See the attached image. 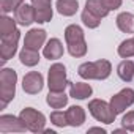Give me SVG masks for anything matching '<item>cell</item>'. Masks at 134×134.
Returning <instances> with one entry per match:
<instances>
[{"label": "cell", "mask_w": 134, "mask_h": 134, "mask_svg": "<svg viewBox=\"0 0 134 134\" xmlns=\"http://www.w3.org/2000/svg\"><path fill=\"white\" fill-rule=\"evenodd\" d=\"M110 73H112V65L109 60H104V58L96 62H85L77 68V74L87 81H92V79L104 81L110 76Z\"/></svg>", "instance_id": "1"}, {"label": "cell", "mask_w": 134, "mask_h": 134, "mask_svg": "<svg viewBox=\"0 0 134 134\" xmlns=\"http://www.w3.org/2000/svg\"><path fill=\"white\" fill-rule=\"evenodd\" d=\"M18 73L13 68H2L0 71V109H5L16 96Z\"/></svg>", "instance_id": "2"}, {"label": "cell", "mask_w": 134, "mask_h": 134, "mask_svg": "<svg viewBox=\"0 0 134 134\" xmlns=\"http://www.w3.org/2000/svg\"><path fill=\"white\" fill-rule=\"evenodd\" d=\"M65 41H66V46H68L70 55L79 58L87 54V43L84 38V30L79 25L71 24L65 29Z\"/></svg>", "instance_id": "3"}, {"label": "cell", "mask_w": 134, "mask_h": 134, "mask_svg": "<svg viewBox=\"0 0 134 134\" xmlns=\"http://www.w3.org/2000/svg\"><path fill=\"white\" fill-rule=\"evenodd\" d=\"M71 84L66 79V68L62 63H54L47 73V87L49 92H65L66 85Z\"/></svg>", "instance_id": "4"}, {"label": "cell", "mask_w": 134, "mask_h": 134, "mask_svg": "<svg viewBox=\"0 0 134 134\" xmlns=\"http://www.w3.org/2000/svg\"><path fill=\"white\" fill-rule=\"evenodd\" d=\"M88 110L90 114L95 117V120L101 121V123H106V125H110L115 121V114L110 107V103H106L103 99H92L88 103Z\"/></svg>", "instance_id": "5"}, {"label": "cell", "mask_w": 134, "mask_h": 134, "mask_svg": "<svg viewBox=\"0 0 134 134\" xmlns=\"http://www.w3.org/2000/svg\"><path fill=\"white\" fill-rule=\"evenodd\" d=\"M19 117H21V120L24 121V125L27 126L29 131H32V132H43V131H44L46 117H44L41 112H38L36 109H33V107H25V109L21 110Z\"/></svg>", "instance_id": "6"}, {"label": "cell", "mask_w": 134, "mask_h": 134, "mask_svg": "<svg viewBox=\"0 0 134 134\" xmlns=\"http://www.w3.org/2000/svg\"><path fill=\"white\" fill-rule=\"evenodd\" d=\"M19 38H21L19 30H14L13 33L0 36V57H2V62H8L10 58L14 57V54L18 51Z\"/></svg>", "instance_id": "7"}, {"label": "cell", "mask_w": 134, "mask_h": 134, "mask_svg": "<svg viewBox=\"0 0 134 134\" xmlns=\"http://www.w3.org/2000/svg\"><path fill=\"white\" fill-rule=\"evenodd\" d=\"M132 104H134V90L132 88H123L110 98V107L115 115L123 114Z\"/></svg>", "instance_id": "8"}, {"label": "cell", "mask_w": 134, "mask_h": 134, "mask_svg": "<svg viewBox=\"0 0 134 134\" xmlns=\"http://www.w3.org/2000/svg\"><path fill=\"white\" fill-rule=\"evenodd\" d=\"M44 87V77L38 71H30L24 76L22 79V88L29 95H36L43 90Z\"/></svg>", "instance_id": "9"}, {"label": "cell", "mask_w": 134, "mask_h": 134, "mask_svg": "<svg viewBox=\"0 0 134 134\" xmlns=\"http://www.w3.org/2000/svg\"><path fill=\"white\" fill-rule=\"evenodd\" d=\"M32 5L35 8V22L46 24L52 19V2L51 0H32Z\"/></svg>", "instance_id": "10"}, {"label": "cell", "mask_w": 134, "mask_h": 134, "mask_svg": "<svg viewBox=\"0 0 134 134\" xmlns=\"http://www.w3.org/2000/svg\"><path fill=\"white\" fill-rule=\"evenodd\" d=\"M25 132L27 126L21 117L14 115H0V132Z\"/></svg>", "instance_id": "11"}, {"label": "cell", "mask_w": 134, "mask_h": 134, "mask_svg": "<svg viewBox=\"0 0 134 134\" xmlns=\"http://www.w3.org/2000/svg\"><path fill=\"white\" fill-rule=\"evenodd\" d=\"M46 36H47L46 35V30H43V29H32V30L27 32V35L24 38V46L38 51L41 46H44Z\"/></svg>", "instance_id": "12"}, {"label": "cell", "mask_w": 134, "mask_h": 134, "mask_svg": "<svg viewBox=\"0 0 134 134\" xmlns=\"http://www.w3.org/2000/svg\"><path fill=\"white\" fill-rule=\"evenodd\" d=\"M14 21L22 27H29L30 24H33L35 22V8H33V5L22 3L14 11Z\"/></svg>", "instance_id": "13"}, {"label": "cell", "mask_w": 134, "mask_h": 134, "mask_svg": "<svg viewBox=\"0 0 134 134\" xmlns=\"http://www.w3.org/2000/svg\"><path fill=\"white\" fill-rule=\"evenodd\" d=\"M43 55L47 60H58L63 55V44L58 38H51L43 47Z\"/></svg>", "instance_id": "14"}, {"label": "cell", "mask_w": 134, "mask_h": 134, "mask_svg": "<svg viewBox=\"0 0 134 134\" xmlns=\"http://www.w3.org/2000/svg\"><path fill=\"white\" fill-rule=\"evenodd\" d=\"M93 88L90 84L85 82H74L70 87V96L74 99H87L88 96H92Z\"/></svg>", "instance_id": "15"}, {"label": "cell", "mask_w": 134, "mask_h": 134, "mask_svg": "<svg viewBox=\"0 0 134 134\" xmlns=\"http://www.w3.org/2000/svg\"><path fill=\"white\" fill-rule=\"evenodd\" d=\"M66 118H68V125L73 128L82 126L85 121V110L81 106H71L66 110Z\"/></svg>", "instance_id": "16"}, {"label": "cell", "mask_w": 134, "mask_h": 134, "mask_svg": "<svg viewBox=\"0 0 134 134\" xmlns=\"http://www.w3.org/2000/svg\"><path fill=\"white\" fill-rule=\"evenodd\" d=\"M57 11L62 14V16H66V18H70V16H74L79 10V2L77 0H57Z\"/></svg>", "instance_id": "17"}, {"label": "cell", "mask_w": 134, "mask_h": 134, "mask_svg": "<svg viewBox=\"0 0 134 134\" xmlns=\"http://www.w3.org/2000/svg\"><path fill=\"white\" fill-rule=\"evenodd\" d=\"M117 27L123 32V33H134V14L132 13H120L117 16Z\"/></svg>", "instance_id": "18"}, {"label": "cell", "mask_w": 134, "mask_h": 134, "mask_svg": "<svg viewBox=\"0 0 134 134\" xmlns=\"http://www.w3.org/2000/svg\"><path fill=\"white\" fill-rule=\"evenodd\" d=\"M19 60L22 65L25 66H35L40 63V52L35 51V49H30V47H22V51L19 52Z\"/></svg>", "instance_id": "19"}, {"label": "cell", "mask_w": 134, "mask_h": 134, "mask_svg": "<svg viewBox=\"0 0 134 134\" xmlns=\"http://www.w3.org/2000/svg\"><path fill=\"white\" fill-rule=\"evenodd\" d=\"M117 74L123 82H131L134 79V62L131 60H123L117 66Z\"/></svg>", "instance_id": "20"}, {"label": "cell", "mask_w": 134, "mask_h": 134, "mask_svg": "<svg viewBox=\"0 0 134 134\" xmlns=\"http://www.w3.org/2000/svg\"><path fill=\"white\" fill-rule=\"evenodd\" d=\"M46 103L52 107V109H62L68 104V96L65 95V92H49Z\"/></svg>", "instance_id": "21"}, {"label": "cell", "mask_w": 134, "mask_h": 134, "mask_svg": "<svg viewBox=\"0 0 134 134\" xmlns=\"http://www.w3.org/2000/svg\"><path fill=\"white\" fill-rule=\"evenodd\" d=\"M85 8L88 11H92L93 14H96L98 18H101V19L109 14V10L103 3V0H87V2H85Z\"/></svg>", "instance_id": "22"}, {"label": "cell", "mask_w": 134, "mask_h": 134, "mask_svg": "<svg viewBox=\"0 0 134 134\" xmlns=\"http://www.w3.org/2000/svg\"><path fill=\"white\" fill-rule=\"evenodd\" d=\"M16 24H18L16 21H13V19L8 18L7 14H3L2 18H0V36L8 35V33H13L14 30H18Z\"/></svg>", "instance_id": "23"}, {"label": "cell", "mask_w": 134, "mask_h": 134, "mask_svg": "<svg viewBox=\"0 0 134 134\" xmlns=\"http://www.w3.org/2000/svg\"><path fill=\"white\" fill-rule=\"evenodd\" d=\"M118 55L121 58H129V57H134V38H129V40H125L120 43L118 46Z\"/></svg>", "instance_id": "24"}, {"label": "cell", "mask_w": 134, "mask_h": 134, "mask_svg": "<svg viewBox=\"0 0 134 134\" xmlns=\"http://www.w3.org/2000/svg\"><path fill=\"white\" fill-rule=\"evenodd\" d=\"M82 22H84V25L85 27H88V29H98L99 27V24H101V18H98L96 14H93L92 11H88L87 8L82 11Z\"/></svg>", "instance_id": "25"}, {"label": "cell", "mask_w": 134, "mask_h": 134, "mask_svg": "<svg viewBox=\"0 0 134 134\" xmlns=\"http://www.w3.org/2000/svg\"><path fill=\"white\" fill-rule=\"evenodd\" d=\"M22 3L24 0H0V10L3 14H8L11 11H16Z\"/></svg>", "instance_id": "26"}, {"label": "cell", "mask_w": 134, "mask_h": 134, "mask_svg": "<svg viewBox=\"0 0 134 134\" xmlns=\"http://www.w3.org/2000/svg\"><path fill=\"white\" fill-rule=\"evenodd\" d=\"M51 121L52 125L58 126V128H65L68 125V118H66V112H62V110H55L51 114Z\"/></svg>", "instance_id": "27"}, {"label": "cell", "mask_w": 134, "mask_h": 134, "mask_svg": "<svg viewBox=\"0 0 134 134\" xmlns=\"http://www.w3.org/2000/svg\"><path fill=\"white\" fill-rule=\"evenodd\" d=\"M121 125L126 131H132L134 132V110H129L123 115L121 118Z\"/></svg>", "instance_id": "28"}, {"label": "cell", "mask_w": 134, "mask_h": 134, "mask_svg": "<svg viewBox=\"0 0 134 134\" xmlns=\"http://www.w3.org/2000/svg\"><path fill=\"white\" fill-rule=\"evenodd\" d=\"M103 3L106 5V8L109 11H114V10H118L123 3V0H103Z\"/></svg>", "instance_id": "29"}, {"label": "cell", "mask_w": 134, "mask_h": 134, "mask_svg": "<svg viewBox=\"0 0 134 134\" xmlns=\"http://www.w3.org/2000/svg\"><path fill=\"white\" fill-rule=\"evenodd\" d=\"M88 132H101V134H106V129H103V128H90Z\"/></svg>", "instance_id": "30"}, {"label": "cell", "mask_w": 134, "mask_h": 134, "mask_svg": "<svg viewBox=\"0 0 134 134\" xmlns=\"http://www.w3.org/2000/svg\"><path fill=\"white\" fill-rule=\"evenodd\" d=\"M43 132H46V134H55V131H52V129H44Z\"/></svg>", "instance_id": "31"}]
</instances>
